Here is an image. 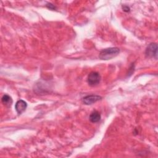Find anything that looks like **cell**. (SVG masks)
Wrapping results in <instances>:
<instances>
[{"label":"cell","instance_id":"obj_4","mask_svg":"<svg viewBox=\"0 0 158 158\" xmlns=\"http://www.w3.org/2000/svg\"><path fill=\"white\" fill-rule=\"evenodd\" d=\"M101 96L99 95L96 94H91V95H87L83 98L82 101L86 105H91L93 103H95L96 102L99 101L101 99Z\"/></svg>","mask_w":158,"mask_h":158},{"label":"cell","instance_id":"obj_6","mask_svg":"<svg viewBox=\"0 0 158 158\" xmlns=\"http://www.w3.org/2000/svg\"><path fill=\"white\" fill-rule=\"evenodd\" d=\"M101 116L100 113L96 110L92 112L90 114L89 117V120L93 123L98 122L101 120Z\"/></svg>","mask_w":158,"mask_h":158},{"label":"cell","instance_id":"obj_7","mask_svg":"<svg viewBox=\"0 0 158 158\" xmlns=\"http://www.w3.org/2000/svg\"><path fill=\"white\" fill-rule=\"evenodd\" d=\"M1 101H2V102L6 106H10L12 103V98L7 94L3 95V96L2 97Z\"/></svg>","mask_w":158,"mask_h":158},{"label":"cell","instance_id":"obj_1","mask_svg":"<svg viewBox=\"0 0 158 158\" xmlns=\"http://www.w3.org/2000/svg\"><path fill=\"white\" fill-rule=\"evenodd\" d=\"M120 52L118 48H107L101 50L99 54V57L102 60H109L117 56Z\"/></svg>","mask_w":158,"mask_h":158},{"label":"cell","instance_id":"obj_2","mask_svg":"<svg viewBox=\"0 0 158 158\" xmlns=\"http://www.w3.org/2000/svg\"><path fill=\"white\" fill-rule=\"evenodd\" d=\"M101 79V75L98 72H91L88 76L87 82L89 86H95L100 83Z\"/></svg>","mask_w":158,"mask_h":158},{"label":"cell","instance_id":"obj_9","mask_svg":"<svg viewBox=\"0 0 158 158\" xmlns=\"http://www.w3.org/2000/svg\"><path fill=\"white\" fill-rule=\"evenodd\" d=\"M122 8L125 12H129L130 11V7L127 6H123Z\"/></svg>","mask_w":158,"mask_h":158},{"label":"cell","instance_id":"obj_5","mask_svg":"<svg viewBox=\"0 0 158 158\" xmlns=\"http://www.w3.org/2000/svg\"><path fill=\"white\" fill-rule=\"evenodd\" d=\"M27 102L22 99H20L17 101L15 105V109L16 112L19 115H20L22 114L27 109Z\"/></svg>","mask_w":158,"mask_h":158},{"label":"cell","instance_id":"obj_8","mask_svg":"<svg viewBox=\"0 0 158 158\" xmlns=\"http://www.w3.org/2000/svg\"><path fill=\"white\" fill-rule=\"evenodd\" d=\"M46 7H47L48 9H51V10H54V9H56V7L54 6V5H53L52 4L49 3V2H48V3L46 4Z\"/></svg>","mask_w":158,"mask_h":158},{"label":"cell","instance_id":"obj_3","mask_svg":"<svg viewBox=\"0 0 158 158\" xmlns=\"http://www.w3.org/2000/svg\"><path fill=\"white\" fill-rule=\"evenodd\" d=\"M145 54L148 57H155L157 58V45L156 43H152L149 44L145 51Z\"/></svg>","mask_w":158,"mask_h":158}]
</instances>
